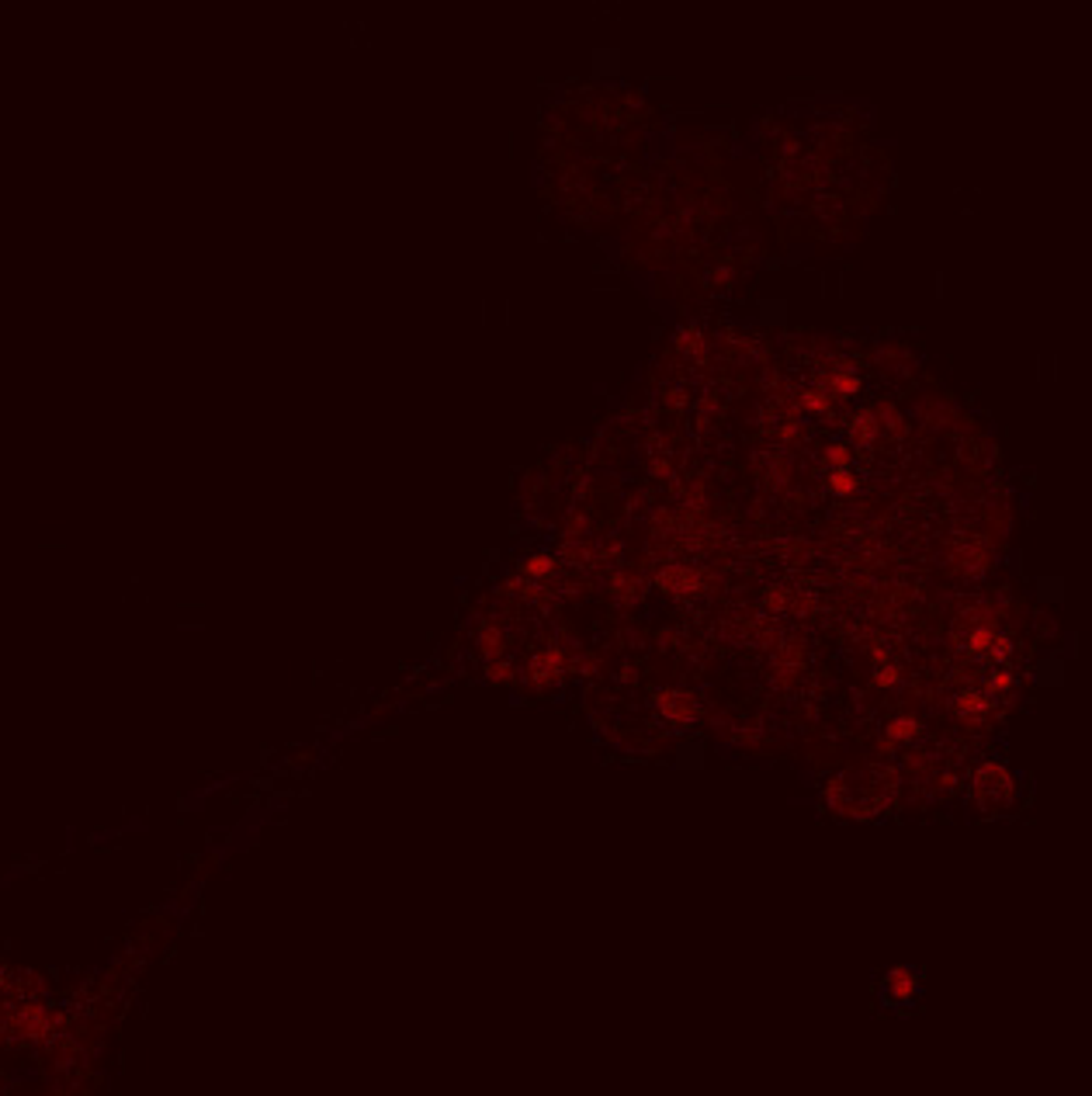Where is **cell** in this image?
Segmentation results:
<instances>
[{
    "label": "cell",
    "instance_id": "cell-1",
    "mask_svg": "<svg viewBox=\"0 0 1092 1096\" xmlns=\"http://www.w3.org/2000/svg\"><path fill=\"white\" fill-rule=\"evenodd\" d=\"M1012 798H1016V778L1006 763L999 760L978 763L971 774V802L981 812H1003L1006 805H1012Z\"/></svg>",
    "mask_w": 1092,
    "mask_h": 1096
},
{
    "label": "cell",
    "instance_id": "cell-2",
    "mask_svg": "<svg viewBox=\"0 0 1092 1096\" xmlns=\"http://www.w3.org/2000/svg\"><path fill=\"white\" fill-rule=\"evenodd\" d=\"M922 996V972L916 965H895L881 979V999L895 1010L916 1007Z\"/></svg>",
    "mask_w": 1092,
    "mask_h": 1096
},
{
    "label": "cell",
    "instance_id": "cell-3",
    "mask_svg": "<svg viewBox=\"0 0 1092 1096\" xmlns=\"http://www.w3.org/2000/svg\"><path fill=\"white\" fill-rule=\"evenodd\" d=\"M953 715L968 729H985L995 715V697H988L985 691H961L953 697Z\"/></svg>",
    "mask_w": 1092,
    "mask_h": 1096
},
{
    "label": "cell",
    "instance_id": "cell-4",
    "mask_svg": "<svg viewBox=\"0 0 1092 1096\" xmlns=\"http://www.w3.org/2000/svg\"><path fill=\"white\" fill-rule=\"evenodd\" d=\"M656 708H659L662 719L673 721V725H690L701 715L697 697L690 691H680V687H666V691L656 694Z\"/></svg>",
    "mask_w": 1092,
    "mask_h": 1096
},
{
    "label": "cell",
    "instance_id": "cell-5",
    "mask_svg": "<svg viewBox=\"0 0 1092 1096\" xmlns=\"http://www.w3.org/2000/svg\"><path fill=\"white\" fill-rule=\"evenodd\" d=\"M656 586H659L666 597H690V594H697V590H701V573H697L693 566L673 562V566H662V569H659Z\"/></svg>",
    "mask_w": 1092,
    "mask_h": 1096
},
{
    "label": "cell",
    "instance_id": "cell-6",
    "mask_svg": "<svg viewBox=\"0 0 1092 1096\" xmlns=\"http://www.w3.org/2000/svg\"><path fill=\"white\" fill-rule=\"evenodd\" d=\"M922 736V721L916 715H909V712H902V715H895V719L885 725V750H895V746H909V743H916Z\"/></svg>",
    "mask_w": 1092,
    "mask_h": 1096
},
{
    "label": "cell",
    "instance_id": "cell-7",
    "mask_svg": "<svg viewBox=\"0 0 1092 1096\" xmlns=\"http://www.w3.org/2000/svg\"><path fill=\"white\" fill-rule=\"evenodd\" d=\"M819 385H822V389L833 396V403H836V400H850V396H857V392L863 389V378L857 375L853 368H833V372L822 378Z\"/></svg>",
    "mask_w": 1092,
    "mask_h": 1096
},
{
    "label": "cell",
    "instance_id": "cell-8",
    "mask_svg": "<svg viewBox=\"0 0 1092 1096\" xmlns=\"http://www.w3.org/2000/svg\"><path fill=\"white\" fill-rule=\"evenodd\" d=\"M878 437H881V424H878L874 406H870V409H857L853 420H850V441H853L857 448H870Z\"/></svg>",
    "mask_w": 1092,
    "mask_h": 1096
},
{
    "label": "cell",
    "instance_id": "cell-9",
    "mask_svg": "<svg viewBox=\"0 0 1092 1096\" xmlns=\"http://www.w3.org/2000/svg\"><path fill=\"white\" fill-rule=\"evenodd\" d=\"M798 406H802V413H808V417H826V413L833 409V396H829L822 385H811V389H802Z\"/></svg>",
    "mask_w": 1092,
    "mask_h": 1096
},
{
    "label": "cell",
    "instance_id": "cell-10",
    "mask_svg": "<svg viewBox=\"0 0 1092 1096\" xmlns=\"http://www.w3.org/2000/svg\"><path fill=\"white\" fill-rule=\"evenodd\" d=\"M874 413H878V424H881V434L888 431V434H898V437H902V434L909 431V424H905V417L898 413V406L891 403V400H885V403H881V406H874Z\"/></svg>",
    "mask_w": 1092,
    "mask_h": 1096
},
{
    "label": "cell",
    "instance_id": "cell-11",
    "mask_svg": "<svg viewBox=\"0 0 1092 1096\" xmlns=\"http://www.w3.org/2000/svg\"><path fill=\"white\" fill-rule=\"evenodd\" d=\"M1012 687H1016V673L1009 666H995L981 691L988 694V697H1003V694H1012Z\"/></svg>",
    "mask_w": 1092,
    "mask_h": 1096
},
{
    "label": "cell",
    "instance_id": "cell-12",
    "mask_svg": "<svg viewBox=\"0 0 1092 1096\" xmlns=\"http://www.w3.org/2000/svg\"><path fill=\"white\" fill-rule=\"evenodd\" d=\"M826 486H829V493H836V496H853L861 483H857V472H853V468H829Z\"/></svg>",
    "mask_w": 1092,
    "mask_h": 1096
},
{
    "label": "cell",
    "instance_id": "cell-13",
    "mask_svg": "<svg viewBox=\"0 0 1092 1096\" xmlns=\"http://www.w3.org/2000/svg\"><path fill=\"white\" fill-rule=\"evenodd\" d=\"M992 638H995V628H992V625H975V628L968 632V649H971L975 656H985L988 645H992Z\"/></svg>",
    "mask_w": 1092,
    "mask_h": 1096
},
{
    "label": "cell",
    "instance_id": "cell-14",
    "mask_svg": "<svg viewBox=\"0 0 1092 1096\" xmlns=\"http://www.w3.org/2000/svg\"><path fill=\"white\" fill-rule=\"evenodd\" d=\"M822 459H826L829 468H853V451H850V444H826Z\"/></svg>",
    "mask_w": 1092,
    "mask_h": 1096
},
{
    "label": "cell",
    "instance_id": "cell-15",
    "mask_svg": "<svg viewBox=\"0 0 1092 1096\" xmlns=\"http://www.w3.org/2000/svg\"><path fill=\"white\" fill-rule=\"evenodd\" d=\"M985 656H992L995 666H1009V660H1012V638L1003 632H995V638H992V645H988Z\"/></svg>",
    "mask_w": 1092,
    "mask_h": 1096
},
{
    "label": "cell",
    "instance_id": "cell-16",
    "mask_svg": "<svg viewBox=\"0 0 1092 1096\" xmlns=\"http://www.w3.org/2000/svg\"><path fill=\"white\" fill-rule=\"evenodd\" d=\"M898 680H902V673H898V666H895V663L874 666V684H878L881 691H891V687H898Z\"/></svg>",
    "mask_w": 1092,
    "mask_h": 1096
},
{
    "label": "cell",
    "instance_id": "cell-17",
    "mask_svg": "<svg viewBox=\"0 0 1092 1096\" xmlns=\"http://www.w3.org/2000/svg\"><path fill=\"white\" fill-rule=\"evenodd\" d=\"M767 607H770V611H780V614H784V611H791V590L774 586V590L767 594Z\"/></svg>",
    "mask_w": 1092,
    "mask_h": 1096
},
{
    "label": "cell",
    "instance_id": "cell-18",
    "mask_svg": "<svg viewBox=\"0 0 1092 1096\" xmlns=\"http://www.w3.org/2000/svg\"><path fill=\"white\" fill-rule=\"evenodd\" d=\"M798 431H802L798 424H784V427H780V441H784V444H794V441H798Z\"/></svg>",
    "mask_w": 1092,
    "mask_h": 1096
}]
</instances>
